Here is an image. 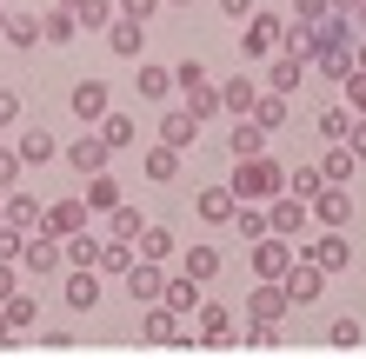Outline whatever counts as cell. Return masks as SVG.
Returning <instances> with one entry per match:
<instances>
[{
	"label": "cell",
	"mask_w": 366,
	"mask_h": 359,
	"mask_svg": "<svg viewBox=\"0 0 366 359\" xmlns=\"http://www.w3.org/2000/svg\"><path fill=\"white\" fill-rule=\"evenodd\" d=\"M180 107L207 126V120H220V113H227V100H220V87H193V93H180Z\"/></svg>",
	"instance_id": "cell-34"
},
{
	"label": "cell",
	"mask_w": 366,
	"mask_h": 359,
	"mask_svg": "<svg viewBox=\"0 0 366 359\" xmlns=\"http://www.w3.org/2000/svg\"><path fill=\"white\" fill-rule=\"evenodd\" d=\"M280 34H287V20H280V14H253L247 27H240V54L247 60H273L280 54Z\"/></svg>",
	"instance_id": "cell-5"
},
{
	"label": "cell",
	"mask_w": 366,
	"mask_h": 359,
	"mask_svg": "<svg viewBox=\"0 0 366 359\" xmlns=\"http://www.w3.org/2000/svg\"><path fill=\"white\" fill-rule=\"evenodd\" d=\"M14 120H20V93L0 87V126H14Z\"/></svg>",
	"instance_id": "cell-54"
},
{
	"label": "cell",
	"mask_w": 366,
	"mask_h": 359,
	"mask_svg": "<svg viewBox=\"0 0 366 359\" xmlns=\"http://www.w3.org/2000/svg\"><path fill=\"white\" fill-rule=\"evenodd\" d=\"M20 166H27V160H20V146H0V193H14V186H20Z\"/></svg>",
	"instance_id": "cell-46"
},
{
	"label": "cell",
	"mask_w": 366,
	"mask_h": 359,
	"mask_svg": "<svg viewBox=\"0 0 366 359\" xmlns=\"http://www.w3.org/2000/svg\"><path fill=\"white\" fill-rule=\"evenodd\" d=\"M353 27H360V34H366V0H360V7H353Z\"/></svg>",
	"instance_id": "cell-59"
},
{
	"label": "cell",
	"mask_w": 366,
	"mask_h": 359,
	"mask_svg": "<svg viewBox=\"0 0 366 359\" xmlns=\"http://www.w3.org/2000/svg\"><path fill=\"white\" fill-rule=\"evenodd\" d=\"M253 120H260L267 133H280V126H287V93H273V87H267V93H260V107H253Z\"/></svg>",
	"instance_id": "cell-42"
},
{
	"label": "cell",
	"mask_w": 366,
	"mask_h": 359,
	"mask_svg": "<svg viewBox=\"0 0 366 359\" xmlns=\"http://www.w3.org/2000/svg\"><path fill=\"white\" fill-rule=\"evenodd\" d=\"M127 293H134L140 306H154L160 293H167V273H160V260H134V273H127Z\"/></svg>",
	"instance_id": "cell-21"
},
{
	"label": "cell",
	"mask_w": 366,
	"mask_h": 359,
	"mask_svg": "<svg viewBox=\"0 0 366 359\" xmlns=\"http://www.w3.org/2000/svg\"><path fill=\"white\" fill-rule=\"evenodd\" d=\"M327 346H333V353H353V346H360V326H353V320H333V326H327Z\"/></svg>",
	"instance_id": "cell-48"
},
{
	"label": "cell",
	"mask_w": 366,
	"mask_h": 359,
	"mask_svg": "<svg viewBox=\"0 0 366 359\" xmlns=\"http://www.w3.org/2000/svg\"><path fill=\"white\" fill-rule=\"evenodd\" d=\"M20 160H27V166H54L60 160V140L47 133V126H20Z\"/></svg>",
	"instance_id": "cell-23"
},
{
	"label": "cell",
	"mask_w": 366,
	"mask_h": 359,
	"mask_svg": "<svg viewBox=\"0 0 366 359\" xmlns=\"http://www.w3.org/2000/svg\"><path fill=\"white\" fill-rule=\"evenodd\" d=\"M0 34H7V7H0Z\"/></svg>",
	"instance_id": "cell-62"
},
{
	"label": "cell",
	"mask_w": 366,
	"mask_h": 359,
	"mask_svg": "<svg viewBox=\"0 0 366 359\" xmlns=\"http://www.w3.org/2000/svg\"><path fill=\"white\" fill-rule=\"evenodd\" d=\"M300 253H307V260H320L327 273H347V266H353V246H347V226H320V233H313L307 246H300Z\"/></svg>",
	"instance_id": "cell-6"
},
{
	"label": "cell",
	"mask_w": 366,
	"mask_h": 359,
	"mask_svg": "<svg viewBox=\"0 0 366 359\" xmlns=\"http://www.w3.org/2000/svg\"><path fill=\"white\" fill-rule=\"evenodd\" d=\"M260 80H247V74H233V80H220V100H227V120H247L253 107H260Z\"/></svg>",
	"instance_id": "cell-17"
},
{
	"label": "cell",
	"mask_w": 366,
	"mask_h": 359,
	"mask_svg": "<svg viewBox=\"0 0 366 359\" xmlns=\"http://www.w3.org/2000/svg\"><path fill=\"white\" fill-rule=\"evenodd\" d=\"M174 87H180V93L207 87V67H200V60H180V67H174Z\"/></svg>",
	"instance_id": "cell-49"
},
{
	"label": "cell",
	"mask_w": 366,
	"mask_h": 359,
	"mask_svg": "<svg viewBox=\"0 0 366 359\" xmlns=\"http://www.w3.org/2000/svg\"><path fill=\"white\" fill-rule=\"evenodd\" d=\"M300 80H307V60H293V54H273V60H267V87H273V93H293Z\"/></svg>",
	"instance_id": "cell-30"
},
{
	"label": "cell",
	"mask_w": 366,
	"mask_h": 359,
	"mask_svg": "<svg viewBox=\"0 0 366 359\" xmlns=\"http://www.w3.org/2000/svg\"><path fill=\"white\" fill-rule=\"evenodd\" d=\"M220 14H227V20H240V27H247V20H253V0H220Z\"/></svg>",
	"instance_id": "cell-55"
},
{
	"label": "cell",
	"mask_w": 366,
	"mask_h": 359,
	"mask_svg": "<svg viewBox=\"0 0 366 359\" xmlns=\"http://www.w3.org/2000/svg\"><path fill=\"white\" fill-rule=\"evenodd\" d=\"M0 40H7L14 54H27V47H40V40H47V27H40V14L20 7V14H7V34H0Z\"/></svg>",
	"instance_id": "cell-24"
},
{
	"label": "cell",
	"mask_w": 366,
	"mask_h": 359,
	"mask_svg": "<svg viewBox=\"0 0 366 359\" xmlns=\"http://www.w3.org/2000/svg\"><path fill=\"white\" fill-rule=\"evenodd\" d=\"M140 166H147V180H160V186H167V180H180V146L154 140V146H147V160H140Z\"/></svg>",
	"instance_id": "cell-29"
},
{
	"label": "cell",
	"mask_w": 366,
	"mask_h": 359,
	"mask_svg": "<svg viewBox=\"0 0 366 359\" xmlns=\"http://www.w3.org/2000/svg\"><path fill=\"white\" fill-rule=\"evenodd\" d=\"M167 7H187V0H167Z\"/></svg>",
	"instance_id": "cell-63"
},
{
	"label": "cell",
	"mask_w": 366,
	"mask_h": 359,
	"mask_svg": "<svg viewBox=\"0 0 366 359\" xmlns=\"http://www.w3.org/2000/svg\"><path fill=\"white\" fill-rule=\"evenodd\" d=\"M353 120H360L353 107H327V113H320V133H327V140H347V133H353Z\"/></svg>",
	"instance_id": "cell-44"
},
{
	"label": "cell",
	"mask_w": 366,
	"mask_h": 359,
	"mask_svg": "<svg viewBox=\"0 0 366 359\" xmlns=\"http://www.w3.org/2000/svg\"><path fill=\"white\" fill-rule=\"evenodd\" d=\"M107 47H114L120 60H134V54H147V27H140V20H114V27H107Z\"/></svg>",
	"instance_id": "cell-26"
},
{
	"label": "cell",
	"mask_w": 366,
	"mask_h": 359,
	"mask_svg": "<svg viewBox=\"0 0 366 359\" xmlns=\"http://www.w3.org/2000/svg\"><path fill=\"white\" fill-rule=\"evenodd\" d=\"M347 146H353V153L366 160V120H353V133H347Z\"/></svg>",
	"instance_id": "cell-57"
},
{
	"label": "cell",
	"mask_w": 366,
	"mask_h": 359,
	"mask_svg": "<svg viewBox=\"0 0 366 359\" xmlns=\"http://www.w3.org/2000/svg\"><path fill=\"white\" fill-rule=\"evenodd\" d=\"M87 220H94L87 193H67V200H47V220H40V226H47L54 240H74V233H80V226H87Z\"/></svg>",
	"instance_id": "cell-9"
},
{
	"label": "cell",
	"mask_w": 366,
	"mask_h": 359,
	"mask_svg": "<svg viewBox=\"0 0 366 359\" xmlns=\"http://www.w3.org/2000/svg\"><path fill=\"white\" fill-rule=\"evenodd\" d=\"M327 14H333V0H293V20H307V27H320Z\"/></svg>",
	"instance_id": "cell-50"
},
{
	"label": "cell",
	"mask_w": 366,
	"mask_h": 359,
	"mask_svg": "<svg viewBox=\"0 0 366 359\" xmlns=\"http://www.w3.org/2000/svg\"><path fill=\"white\" fill-rule=\"evenodd\" d=\"M233 233H240L247 246H253V240H267V233H273V220H267V206H253V200H240V213H233Z\"/></svg>",
	"instance_id": "cell-33"
},
{
	"label": "cell",
	"mask_w": 366,
	"mask_h": 359,
	"mask_svg": "<svg viewBox=\"0 0 366 359\" xmlns=\"http://www.w3.org/2000/svg\"><path fill=\"white\" fill-rule=\"evenodd\" d=\"M193 213H200V226H233L240 193H233V186H200V193H193Z\"/></svg>",
	"instance_id": "cell-11"
},
{
	"label": "cell",
	"mask_w": 366,
	"mask_h": 359,
	"mask_svg": "<svg viewBox=\"0 0 366 359\" xmlns=\"http://www.w3.org/2000/svg\"><path fill=\"white\" fill-rule=\"evenodd\" d=\"M353 166H360L353 146H347V140H327V153H320V173H327L333 186H347V180H353Z\"/></svg>",
	"instance_id": "cell-27"
},
{
	"label": "cell",
	"mask_w": 366,
	"mask_h": 359,
	"mask_svg": "<svg viewBox=\"0 0 366 359\" xmlns=\"http://www.w3.org/2000/svg\"><path fill=\"white\" fill-rule=\"evenodd\" d=\"M40 220H47V200H34V193H7V226H20V233H40Z\"/></svg>",
	"instance_id": "cell-25"
},
{
	"label": "cell",
	"mask_w": 366,
	"mask_h": 359,
	"mask_svg": "<svg viewBox=\"0 0 366 359\" xmlns=\"http://www.w3.org/2000/svg\"><path fill=\"white\" fill-rule=\"evenodd\" d=\"M60 160H67V166H74L80 180H94V173H107V160H114V146H107V140L94 133V140H74V146H67Z\"/></svg>",
	"instance_id": "cell-15"
},
{
	"label": "cell",
	"mask_w": 366,
	"mask_h": 359,
	"mask_svg": "<svg viewBox=\"0 0 366 359\" xmlns=\"http://www.w3.org/2000/svg\"><path fill=\"white\" fill-rule=\"evenodd\" d=\"M100 140L114 146V153H120V146H134V140H140V133H134V113H107V120H100Z\"/></svg>",
	"instance_id": "cell-40"
},
{
	"label": "cell",
	"mask_w": 366,
	"mask_h": 359,
	"mask_svg": "<svg viewBox=\"0 0 366 359\" xmlns=\"http://www.w3.org/2000/svg\"><path fill=\"white\" fill-rule=\"evenodd\" d=\"M87 206H94V213H114V206H120L114 173H94V180H87Z\"/></svg>",
	"instance_id": "cell-41"
},
{
	"label": "cell",
	"mask_w": 366,
	"mask_h": 359,
	"mask_svg": "<svg viewBox=\"0 0 366 359\" xmlns=\"http://www.w3.org/2000/svg\"><path fill=\"white\" fill-rule=\"evenodd\" d=\"M0 306H7V320H14V326H20V333H27V326H34V320H40V306H34V300H27V293H7V300H0Z\"/></svg>",
	"instance_id": "cell-45"
},
{
	"label": "cell",
	"mask_w": 366,
	"mask_h": 359,
	"mask_svg": "<svg viewBox=\"0 0 366 359\" xmlns=\"http://www.w3.org/2000/svg\"><path fill=\"white\" fill-rule=\"evenodd\" d=\"M160 7H167V0H120V14H127V20H140V27H147Z\"/></svg>",
	"instance_id": "cell-52"
},
{
	"label": "cell",
	"mask_w": 366,
	"mask_h": 359,
	"mask_svg": "<svg viewBox=\"0 0 366 359\" xmlns=\"http://www.w3.org/2000/svg\"><path fill=\"white\" fill-rule=\"evenodd\" d=\"M327 280H333V273L320 266V260H307V253H300V260L287 266V300H293V306H313L320 293H327Z\"/></svg>",
	"instance_id": "cell-8"
},
{
	"label": "cell",
	"mask_w": 366,
	"mask_h": 359,
	"mask_svg": "<svg viewBox=\"0 0 366 359\" xmlns=\"http://www.w3.org/2000/svg\"><path fill=\"white\" fill-rule=\"evenodd\" d=\"M174 253H180V240L174 233H167V226H154V220H147V233H140V260H174Z\"/></svg>",
	"instance_id": "cell-36"
},
{
	"label": "cell",
	"mask_w": 366,
	"mask_h": 359,
	"mask_svg": "<svg viewBox=\"0 0 366 359\" xmlns=\"http://www.w3.org/2000/svg\"><path fill=\"white\" fill-rule=\"evenodd\" d=\"M134 87H140V100H174L180 87H174V67H160V60H140L134 67Z\"/></svg>",
	"instance_id": "cell-20"
},
{
	"label": "cell",
	"mask_w": 366,
	"mask_h": 359,
	"mask_svg": "<svg viewBox=\"0 0 366 359\" xmlns=\"http://www.w3.org/2000/svg\"><path fill=\"white\" fill-rule=\"evenodd\" d=\"M67 107H74V120H107V113H114V87H107V80H74V100H67Z\"/></svg>",
	"instance_id": "cell-12"
},
{
	"label": "cell",
	"mask_w": 366,
	"mask_h": 359,
	"mask_svg": "<svg viewBox=\"0 0 366 359\" xmlns=\"http://www.w3.org/2000/svg\"><path fill=\"white\" fill-rule=\"evenodd\" d=\"M74 20H80V27H114V20H120V0H80V7H74Z\"/></svg>",
	"instance_id": "cell-38"
},
{
	"label": "cell",
	"mask_w": 366,
	"mask_h": 359,
	"mask_svg": "<svg viewBox=\"0 0 366 359\" xmlns=\"http://www.w3.org/2000/svg\"><path fill=\"white\" fill-rule=\"evenodd\" d=\"M140 340H147V346H180V353L193 346L187 333H180V313L167 306V300H154V306H140Z\"/></svg>",
	"instance_id": "cell-2"
},
{
	"label": "cell",
	"mask_w": 366,
	"mask_h": 359,
	"mask_svg": "<svg viewBox=\"0 0 366 359\" xmlns=\"http://www.w3.org/2000/svg\"><path fill=\"white\" fill-rule=\"evenodd\" d=\"M240 346H253V353H273V346H280V326H260V320H253V326L240 333Z\"/></svg>",
	"instance_id": "cell-47"
},
{
	"label": "cell",
	"mask_w": 366,
	"mask_h": 359,
	"mask_svg": "<svg viewBox=\"0 0 366 359\" xmlns=\"http://www.w3.org/2000/svg\"><path fill=\"white\" fill-rule=\"evenodd\" d=\"M340 93H347V107H353V113L366 120V74H353V80H347V87H340Z\"/></svg>",
	"instance_id": "cell-53"
},
{
	"label": "cell",
	"mask_w": 366,
	"mask_h": 359,
	"mask_svg": "<svg viewBox=\"0 0 366 359\" xmlns=\"http://www.w3.org/2000/svg\"><path fill=\"white\" fill-rule=\"evenodd\" d=\"M200 293H207V286H200V280H193V273L180 266V273H167V293H160V300L174 306L180 320H193V313H200Z\"/></svg>",
	"instance_id": "cell-19"
},
{
	"label": "cell",
	"mask_w": 366,
	"mask_h": 359,
	"mask_svg": "<svg viewBox=\"0 0 366 359\" xmlns=\"http://www.w3.org/2000/svg\"><path fill=\"white\" fill-rule=\"evenodd\" d=\"M193 133H200V120H193L187 107H167V113H160V140H167V146H180V153H187Z\"/></svg>",
	"instance_id": "cell-28"
},
{
	"label": "cell",
	"mask_w": 366,
	"mask_h": 359,
	"mask_svg": "<svg viewBox=\"0 0 366 359\" xmlns=\"http://www.w3.org/2000/svg\"><path fill=\"white\" fill-rule=\"evenodd\" d=\"M180 266H187V273H193L200 286H213V280L227 273V253L213 246V240H193V246H180Z\"/></svg>",
	"instance_id": "cell-14"
},
{
	"label": "cell",
	"mask_w": 366,
	"mask_h": 359,
	"mask_svg": "<svg viewBox=\"0 0 366 359\" xmlns=\"http://www.w3.org/2000/svg\"><path fill=\"white\" fill-rule=\"evenodd\" d=\"M0 226H7V193H0Z\"/></svg>",
	"instance_id": "cell-60"
},
{
	"label": "cell",
	"mask_w": 366,
	"mask_h": 359,
	"mask_svg": "<svg viewBox=\"0 0 366 359\" xmlns=\"http://www.w3.org/2000/svg\"><path fill=\"white\" fill-rule=\"evenodd\" d=\"M20 253H27V233L20 226H0V260H20Z\"/></svg>",
	"instance_id": "cell-51"
},
{
	"label": "cell",
	"mask_w": 366,
	"mask_h": 359,
	"mask_svg": "<svg viewBox=\"0 0 366 359\" xmlns=\"http://www.w3.org/2000/svg\"><path fill=\"white\" fill-rule=\"evenodd\" d=\"M0 346H20V326L7 320V306H0Z\"/></svg>",
	"instance_id": "cell-56"
},
{
	"label": "cell",
	"mask_w": 366,
	"mask_h": 359,
	"mask_svg": "<svg viewBox=\"0 0 366 359\" xmlns=\"http://www.w3.org/2000/svg\"><path fill=\"white\" fill-rule=\"evenodd\" d=\"M300 260L293 240L287 233H267V240H253V280H287V266Z\"/></svg>",
	"instance_id": "cell-7"
},
{
	"label": "cell",
	"mask_w": 366,
	"mask_h": 359,
	"mask_svg": "<svg viewBox=\"0 0 366 359\" xmlns=\"http://www.w3.org/2000/svg\"><path fill=\"white\" fill-rule=\"evenodd\" d=\"M353 74H366V34L353 40Z\"/></svg>",
	"instance_id": "cell-58"
},
{
	"label": "cell",
	"mask_w": 366,
	"mask_h": 359,
	"mask_svg": "<svg viewBox=\"0 0 366 359\" xmlns=\"http://www.w3.org/2000/svg\"><path fill=\"white\" fill-rule=\"evenodd\" d=\"M100 253H107V240H100V233H87V226H80V233L67 240V266H100Z\"/></svg>",
	"instance_id": "cell-37"
},
{
	"label": "cell",
	"mask_w": 366,
	"mask_h": 359,
	"mask_svg": "<svg viewBox=\"0 0 366 359\" xmlns=\"http://www.w3.org/2000/svg\"><path fill=\"white\" fill-rule=\"evenodd\" d=\"M287 313H293L287 280H260V286L247 293V320H260V326H287Z\"/></svg>",
	"instance_id": "cell-3"
},
{
	"label": "cell",
	"mask_w": 366,
	"mask_h": 359,
	"mask_svg": "<svg viewBox=\"0 0 366 359\" xmlns=\"http://www.w3.org/2000/svg\"><path fill=\"white\" fill-rule=\"evenodd\" d=\"M320 186H327V173H320V166H293V173H287V193H300L307 206H313V193H320Z\"/></svg>",
	"instance_id": "cell-43"
},
{
	"label": "cell",
	"mask_w": 366,
	"mask_h": 359,
	"mask_svg": "<svg viewBox=\"0 0 366 359\" xmlns=\"http://www.w3.org/2000/svg\"><path fill=\"white\" fill-rule=\"evenodd\" d=\"M313 67L333 80V87H347L353 80V47H333V54H313Z\"/></svg>",
	"instance_id": "cell-39"
},
{
	"label": "cell",
	"mask_w": 366,
	"mask_h": 359,
	"mask_svg": "<svg viewBox=\"0 0 366 359\" xmlns=\"http://www.w3.org/2000/svg\"><path fill=\"white\" fill-rule=\"evenodd\" d=\"M200 346H213V353H227V346H240V326H233V306H220V300H200Z\"/></svg>",
	"instance_id": "cell-4"
},
{
	"label": "cell",
	"mask_w": 366,
	"mask_h": 359,
	"mask_svg": "<svg viewBox=\"0 0 366 359\" xmlns=\"http://www.w3.org/2000/svg\"><path fill=\"white\" fill-rule=\"evenodd\" d=\"M313 220H320V226H347V220H353V193L327 180V186L313 193Z\"/></svg>",
	"instance_id": "cell-18"
},
{
	"label": "cell",
	"mask_w": 366,
	"mask_h": 359,
	"mask_svg": "<svg viewBox=\"0 0 366 359\" xmlns=\"http://www.w3.org/2000/svg\"><path fill=\"white\" fill-rule=\"evenodd\" d=\"M280 54H293V60H313V54H320V40H313L307 20H287V34H280Z\"/></svg>",
	"instance_id": "cell-35"
},
{
	"label": "cell",
	"mask_w": 366,
	"mask_h": 359,
	"mask_svg": "<svg viewBox=\"0 0 366 359\" xmlns=\"http://www.w3.org/2000/svg\"><path fill=\"white\" fill-rule=\"evenodd\" d=\"M267 220H273V233H287V240H307V220H313V206L300 200V193H273V200H267Z\"/></svg>",
	"instance_id": "cell-10"
},
{
	"label": "cell",
	"mask_w": 366,
	"mask_h": 359,
	"mask_svg": "<svg viewBox=\"0 0 366 359\" xmlns=\"http://www.w3.org/2000/svg\"><path fill=\"white\" fill-rule=\"evenodd\" d=\"M54 7H80V0H54Z\"/></svg>",
	"instance_id": "cell-61"
},
{
	"label": "cell",
	"mask_w": 366,
	"mask_h": 359,
	"mask_svg": "<svg viewBox=\"0 0 366 359\" xmlns=\"http://www.w3.org/2000/svg\"><path fill=\"white\" fill-rule=\"evenodd\" d=\"M233 193L253 200V206H267L273 193H287V160H267V153H247V160H233Z\"/></svg>",
	"instance_id": "cell-1"
},
{
	"label": "cell",
	"mask_w": 366,
	"mask_h": 359,
	"mask_svg": "<svg viewBox=\"0 0 366 359\" xmlns=\"http://www.w3.org/2000/svg\"><path fill=\"white\" fill-rule=\"evenodd\" d=\"M20 266H27V273H60V266H67V240H54L47 226H40V233H27V253H20Z\"/></svg>",
	"instance_id": "cell-13"
},
{
	"label": "cell",
	"mask_w": 366,
	"mask_h": 359,
	"mask_svg": "<svg viewBox=\"0 0 366 359\" xmlns=\"http://www.w3.org/2000/svg\"><path fill=\"white\" fill-rule=\"evenodd\" d=\"M40 27H47V47H74L80 20H74V7H47V14H40Z\"/></svg>",
	"instance_id": "cell-32"
},
{
	"label": "cell",
	"mask_w": 366,
	"mask_h": 359,
	"mask_svg": "<svg viewBox=\"0 0 366 359\" xmlns=\"http://www.w3.org/2000/svg\"><path fill=\"white\" fill-rule=\"evenodd\" d=\"M140 233H147V213H140V206H114V213H107V240H134L140 246Z\"/></svg>",
	"instance_id": "cell-31"
},
{
	"label": "cell",
	"mask_w": 366,
	"mask_h": 359,
	"mask_svg": "<svg viewBox=\"0 0 366 359\" xmlns=\"http://www.w3.org/2000/svg\"><path fill=\"white\" fill-rule=\"evenodd\" d=\"M227 153H233V160H247V153H267V126L253 120V113H247V120H233V126H227Z\"/></svg>",
	"instance_id": "cell-22"
},
{
	"label": "cell",
	"mask_w": 366,
	"mask_h": 359,
	"mask_svg": "<svg viewBox=\"0 0 366 359\" xmlns=\"http://www.w3.org/2000/svg\"><path fill=\"white\" fill-rule=\"evenodd\" d=\"M100 306V266H67V313Z\"/></svg>",
	"instance_id": "cell-16"
}]
</instances>
